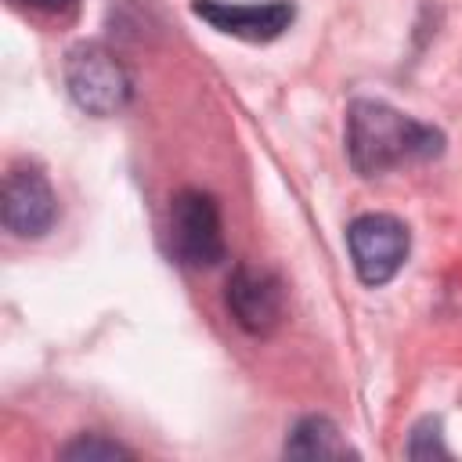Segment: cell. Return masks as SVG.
<instances>
[{
    "instance_id": "obj_1",
    "label": "cell",
    "mask_w": 462,
    "mask_h": 462,
    "mask_svg": "<svg viewBox=\"0 0 462 462\" xmlns=\"http://www.w3.org/2000/svg\"><path fill=\"white\" fill-rule=\"evenodd\" d=\"M444 152V134L386 101L357 97L346 108V159L361 177H379Z\"/></svg>"
},
{
    "instance_id": "obj_2",
    "label": "cell",
    "mask_w": 462,
    "mask_h": 462,
    "mask_svg": "<svg viewBox=\"0 0 462 462\" xmlns=\"http://www.w3.org/2000/svg\"><path fill=\"white\" fill-rule=\"evenodd\" d=\"M170 256L180 267L202 271L224 260V224L220 206L213 195L199 188H184L170 202V227H166Z\"/></svg>"
},
{
    "instance_id": "obj_3",
    "label": "cell",
    "mask_w": 462,
    "mask_h": 462,
    "mask_svg": "<svg viewBox=\"0 0 462 462\" xmlns=\"http://www.w3.org/2000/svg\"><path fill=\"white\" fill-rule=\"evenodd\" d=\"M65 87L90 116H116L130 101V76L123 61L101 43H76L65 58Z\"/></svg>"
},
{
    "instance_id": "obj_4",
    "label": "cell",
    "mask_w": 462,
    "mask_h": 462,
    "mask_svg": "<svg viewBox=\"0 0 462 462\" xmlns=\"http://www.w3.org/2000/svg\"><path fill=\"white\" fill-rule=\"evenodd\" d=\"M346 249L357 278L379 289L404 267L411 235H408V224L390 213H361L346 227Z\"/></svg>"
},
{
    "instance_id": "obj_5",
    "label": "cell",
    "mask_w": 462,
    "mask_h": 462,
    "mask_svg": "<svg viewBox=\"0 0 462 462\" xmlns=\"http://www.w3.org/2000/svg\"><path fill=\"white\" fill-rule=\"evenodd\" d=\"M4 227L14 238H43L58 224V195L47 173L32 162H14L4 177V202H0Z\"/></svg>"
},
{
    "instance_id": "obj_6",
    "label": "cell",
    "mask_w": 462,
    "mask_h": 462,
    "mask_svg": "<svg viewBox=\"0 0 462 462\" xmlns=\"http://www.w3.org/2000/svg\"><path fill=\"white\" fill-rule=\"evenodd\" d=\"M224 303L238 328H245L249 336H271L285 318V285L267 267L238 263L227 274Z\"/></svg>"
},
{
    "instance_id": "obj_7",
    "label": "cell",
    "mask_w": 462,
    "mask_h": 462,
    "mask_svg": "<svg viewBox=\"0 0 462 462\" xmlns=\"http://www.w3.org/2000/svg\"><path fill=\"white\" fill-rule=\"evenodd\" d=\"M195 18L209 22L217 32L245 40V43H271L278 40L292 18V0H260V4H235V0H191Z\"/></svg>"
},
{
    "instance_id": "obj_8",
    "label": "cell",
    "mask_w": 462,
    "mask_h": 462,
    "mask_svg": "<svg viewBox=\"0 0 462 462\" xmlns=\"http://www.w3.org/2000/svg\"><path fill=\"white\" fill-rule=\"evenodd\" d=\"M285 455L289 458H346V455H357V451L346 444V437L339 433V426L332 419L307 415L289 430Z\"/></svg>"
},
{
    "instance_id": "obj_9",
    "label": "cell",
    "mask_w": 462,
    "mask_h": 462,
    "mask_svg": "<svg viewBox=\"0 0 462 462\" xmlns=\"http://www.w3.org/2000/svg\"><path fill=\"white\" fill-rule=\"evenodd\" d=\"M61 458H72V462H112V458H134V451L123 448L119 440L105 437V433H79L76 440H69L61 448Z\"/></svg>"
},
{
    "instance_id": "obj_10",
    "label": "cell",
    "mask_w": 462,
    "mask_h": 462,
    "mask_svg": "<svg viewBox=\"0 0 462 462\" xmlns=\"http://www.w3.org/2000/svg\"><path fill=\"white\" fill-rule=\"evenodd\" d=\"M408 455L411 458H448L444 448V433H440V419H422L411 437H408Z\"/></svg>"
},
{
    "instance_id": "obj_11",
    "label": "cell",
    "mask_w": 462,
    "mask_h": 462,
    "mask_svg": "<svg viewBox=\"0 0 462 462\" xmlns=\"http://www.w3.org/2000/svg\"><path fill=\"white\" fill-rule=\"evenodd\" d=\"M14 4L25 11H36V14H65L76 7V0H14Z\"/></svg>"
}]
</instances>
